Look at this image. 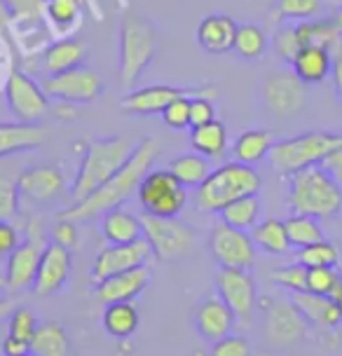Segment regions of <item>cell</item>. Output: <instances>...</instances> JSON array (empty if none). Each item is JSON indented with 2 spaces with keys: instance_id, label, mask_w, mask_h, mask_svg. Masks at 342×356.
Segmentation results:
<instances>
[{
  "instance_id": "obj_1",
  "label": "cell",
  "mask_w": 342,
  "mask_h": 356,
  "mask_svg": "<svg viewBox=\"0 0 342 356\" xmlns=\"http://www.w3.org/2000/svg\"><path fill=\"white\" fill-rule=\"evenodd\" d=\"M157 155H160V145H157L155 138H141V141L134 145L131 157L115 176L108 178L99 190H94L90 197H85L82 202H75L66 211H61L59 218H66L73 222L92 220V218H97V216L108 213L111 209L122 207L138 190L143 178L153 171Z\"/></svg>"
},
{
  "instance_id": "obj_2",
  "label": "cell",
  "mask_w": 342,
  "mask_h": 356,
  "mask_svg": "<svg viewBox=\"0 0 342 356\" xmlns=\"http://www.w3.org/2000/svg\"><path fill=\"white\" fill-rule=\"evenodd\" d=\"M131 152H134V145L122 136L92 138L85 145L80 169L73 178V188H71L73 204L75 202H82L85 197H90L94 190H99L108 178L115 176L131 157Z\"/></svg>"
},
{
  "instance_id": "obj_3",
  "label": "cell",
  "mask_w": 342,
  "mask_h": 356,
  "mask_svg": "<svg viewBox=\"0 0 342 356\" xmlns=\"http://www.w3.org/2000/svg\"><path fill=\"white\" fill-rule=\"evenodd\" d=\"M286 204L293 213L312 216V218H333L342 211V186L321 167L288 176Z\"/></svg>"
},
{
  "instance_id": "obj_4",
  "label": "cell",
  "mask_w": 342,
  "mask_h": 356,
  "mask_svg": "<svg viewBox=\"0 0 342 356\" xmlns=\"http://www.w3.org/2000/svg\"><path fill=\"white\" fill-rule=\"evenodd\" d=\"M157 52V29L148 17L129 10L120 22V82L134 87Z\"/></svg>"
},
{
  "instance_id": "obj_5",
  "label": "cell",
  "mask_w": 342,
  "mask_h": 356,
  "mask_svg": "<svg viewBox=\"0 0 342 356\" xmlns=\"http://www.w3.org/2000/svg\"><path fill=\"white\" fill-rule=\"evenodd\" d=\"M263 188V178L256 167L242 162H227L211 171V176L197 188V207L202 211L220 213L234 200L258 195Z\"/></svg>"
},
{
  "instance_id": "obj_6",
  "label": "cell",
  "mask_w": 342,
  "mask_h": 356,
  "mask_svg": "<svg viewBox=\"0 0 342 356\" xmlns=\"http://www.w3.org/2000/svg\"><path fill=\"white\" fill-rule=\"evenodd\" d=\"M342 143V134L333 131H305L298 136L282 138L272 145L268 160L270 167L282 176H293L309 167H319Z\"/></svg>"
},
{
  "instance_id": "obj_7",
  "label": "cell",
  "mask_w": 342,
  "mask_h": 356,
  "mask_svg": "<svg viewBox=\"0 0 342 356\" xmlns=\"http://www.w3.org/2000/svg\"><path fill=\"white\" fill-rule=\"evenodd\" d=\"M136 200L145 216L179 218L188 204V193L169 169H153L138 186Z\"/></svg>"
},
{
  "instance_id": "obj_8",
  "label": "cell",
  "mask_w": 342,
  "mask_h": 356,
  "mask_svg": "<svg viewBox=\"0 0 342 356\" xmlns=\"http://www.w3.org/2000/svg\"><path fill=\"white\" fill-rule=\"evenodd\" d=\"M143 239L150 244L157 260L186 258L197 246V232L179 218L143 216Z\"/></svg>"
},
{
  "instance_id": "obj_9",
  "label": "cell",
  "mask_w": 342,
  "mask_h": 356,
  "mask_svg": "<svg viewBox=\"0 0 342 356\" xmlns=\"http://www.w3.org/2000/svg\"><path fill=\"white\" fill-rule=\"evenodd\" d=\"M307 321L291 298L263 300V335L272 349H291L305 338Z\"/></svg>"
},
{
  "instance_id": "obj_10",
  "label": "cell",
  "mask_w": 342,
  "mask_h": 356,
  "mask_svg": "<svg viewBox=\"0 0 342 356\" xmlns=\"http://www.w3.org/2000/svg\"><path fill=\"white\" fill-rule=\"evenodd\" d=\"M47 249V239L42 232L40 220H33L26 230V237L22 239V244L8 256V270H5V286L8 291H26L33 289L38 265H40L42 253Z\"/></svg>"
},
{
  "instance_id": "obj_11",
  "label": "cell",
  "mask_w": 342,
  "mask_h": 356,
  "mask_svg": "<svg viewBox=\"0 0 342 356\" xmlns=\"http://www.w3.org/2000/svg\"><path fill=\"white\" fill-rule=\"evenodd\" d=\"M216 293L223 298L227 307L232 309L239 326L249 328L253 319H256V309H258V286H256V279L251 275V270L218 267Z\"/></svg>"
},
{
  "instance_id": "obj_12",
  "label": "cell",
  "mask_w": 342,
  "mask_h": 356,
  "mask_svg": "<svg viewBox=\"0 0 342 356\" xmlns=\"http://www.w3.org/2000/svg\"><path fill=\"white\" fill-rule=\"evenodd\" d=\"M3 92L10 113L19 122L38 124L49 113V97L42 89V82H35L28 73L10 71L5 78Z\"/></svg>"
},
{
  "instance_id": "obj_13",
  "label": "cell",
  "mask_w": 342,
  "mask_h": 356,
  "mask_svg": "<svg viewBox=\"0 0 342 356\" xmlns=\"http://www.w3.org/2000/svg\"><path fill=\"white\" fill-rule=\"evenodd\" d=\"M216 87L204 85V87H176V85H148V87H136L129 94H124L120 101V108L129 115H157L167 108L171 101L181 97H209L216 99Z\"/></svg>"
},
{
  "instance_id": "obj_14",
  "label": "cell",
  "mask_w": 342,
  "mask_h": 356,
  "mask_svg": "<svg viewBox=\"0 0 342 356\" xmlns=\"http://www.w3.org/2000/svg\"><path fill=\"white\" fill-rule=\"evenodd\" d=\"M209 251L218 267H232V270H251L258 258V249L251 234L234 230L220 220L209 232Z\"/></svg>"
},
{
  "instance_id": "obj_15",
  "label": "cell",
  "mask_w": 342,
  "mask_h": 356,
  "mask_svg": "<svg viewBox=\"0 0 342 356\" xmlns=\"http://www.w3.org/2000/svg\"><path fill=\"white\" fill-rule=\"evenodd\" d=\"M263 106L275 118H295L307 106V87L293 71H275L263 80Z\"/></svg>"
},
{
  "instance_id": "obj_16",
  "label": "cell",
  "mask_w": 342,
  "mask_h": 356,
  "mask_svg": "<svg viewBox=\"0 0 342 356\" xmlns=\"http://www.w3.org/2000/svg\"><path fill=\"white\" fill-rule=\"evenodd\" d=\"M42 89L49 99L63 101V104H90L104 92V82L92 68L78 66L71 71H63L56 75H47L42 80Z\"/></svg>"
},
{
  "instance_id": "obj_17",
  "label": "cell",
  "mask_w": 342,
  "mask_h": 356,
  "mask_svg": "<svg viewBox=\"0 0 342 356\" xmlns=\"http://www.w3.org/2000/svg\"><path fill=\"white\" fill-rule=\"evenodd\" d=\"M155 258L153 249L145 239L131 241V244H108L99 251V256L92 263V279L101 282L106 277L120 275V272L134 270V267L148 265V260Z\"/></svg>"
},
{
  "instance_id": "obj_18",
  "label": "cell",
  "mask_w": 342,
  "mask_h": 356,
  "mask_svg": "<svg viewBox=\"0 0 342 356\" xmlns=\"http://www.w3.org/2000/svg\"><path fill=\"white\" fill-rule=\"evenodd\" d=\"M17 188L22 200L31 204H47L66 190V174L54 164H35L24 169L17 178Z\"/></svg>"
},
{
  "instance_id": "obj_19",
  "label": "cell",
  "mask_w": 342,
  "mask_h": 356,
  "mask_svg": "<svg viewBox=\"0 0 342 356\" xmlns=\"http://www.w3.org/2000/svg\"><path fill=\"white\" fill-rule=\"evenodd\" d=\"M73 270V256L68 249H63L56 241H49L45 253L40 258V265H38V275L33 282V293L38 298H49L66 286L68 277H71Z\"/></svg>"
},
{
  "instance_id": "obj_20",
  "label": "cell",
  "mask_w": 342,
  "mask_h": 356,
  "mask_svg": "<svg viewBox=\"0 0 342 356\" xmlns=\"http://www.w3.org/2000/svg\"><path fill=\"white\" fill-rule=\"evenodd\" d=\"M150 284V267H134V270L120 272V275L106 277L97 282V298L104 305L113 302H134Z\"/></svg>"
},
{
  "instance_id": "obj_21",
  "label": "cell",
  "mask_w": 342,
  "mask_h": 356,
  "mask_svg": "<svg viewBox=\"0 0 342 356\" xmlns=\"http://www.w3.org/2000/svg\"><path fill=\"white\" fill-rule=\"evenodd\" d=\"M234 323H237V319H234L232 309L227 307L225 300L218 293L204 298V300L197 305L195 326H197V333L204 340H211V342L223 340L225 335L232 333Z\"/></svg>"
},
{
  "instance_id": "obj_22",
  "label": "cell",
  "mask_w": 342,
  "mask_h": 356,
  "mask_svg": "<svg viewBox=\"0 0 342 356\" xmlns=\"http://www.w3.org/2000/svg\"><path fill=\"white\" fill-rule=\"evenodd\" d=\"M291 71L305 87L321 85V82H326V78H331L333 52L326 47H316V44H305L291 63Z\"/></svg>"
},
{
  "instance_id": "obj_23",
  "label": "cell",
  "mask_w": 342,
  "mask_h": 356,
  "mask_svg": "<svg viewBox=\"0 0 342 356\" xmlns=\"http://www.w3.org/2000/svg\"><path fill=\"white\" fill-rule=\"evenodd\" d=\"M237 26L232 17L227 15H209L197 24V42L209 54H225L232 52L234 33Z\"/></svg>"
},
{
  "instance_id": "obj_24",
  "label": "cell",
  "mask_w": 342,
  "mask_h": 356,
  "mask_svg": "<svg viewBox=\"0 0 342 356\" xmlns=\"http://www.w3.org/2000/svg\"><path fill=\"white\" fill-rule=\"evenodd\" d=\"M87 59V47L78 38H56L42 52V68L47 75H56L82 66Z\"/></svg>"
},
{
  "instance_id": "obj_25",
  "label": "cell",
  "mask_w": 342,
  "mask_h": 356,
  "mask_svg": "<svg viewBox=\"0 0 342 356\" xmlns=\"http://www.w3.org/2000/svg\"><path fill=\"white\" fill-rule=\"evenodd\" d=\"M47 138L42 124L28 122H0V157L15 155V152L40 148Z\"/></svg>"
},
{
  "instance_id": "obj_26",
  "label": "cell",
  "mask_w": 342,
  "mask_h": 356,
  "mask_svg": "<svg viewBox=\"0 0 342 356\" xmlns=\"http://www.w3.org/2000/svg\"><path fill=\"white\" fill-rule=\"evenodd\" d=\"M291 300L300 309V314L305 316L307 323H314V326L321 328H338L342 323V312L333 298L302 291V293H291Z\"/></svg>"
},
{
  "instance_id": "obj_27",
  "label": "cell",
  "mask_w": 342,
  "mask_h": 356,
  "mask_svg": "<svg viewBox=\"0 0 342 356\" xmlns=\"http://www.w3.org/2000/svg\"><path fill=\"white\" fill-rule=\"evenodd\" d=\"M101 232L108 244H131V241L143 239V218L122 207L111 209L101 218Z\"/></svg>"
},
{
  "instance_id": "obj_28",
  "label": "cell",
  "mask_w": 342,
  "mask_h": 356,
  "mask_svg": "<svg viewBox=\"0 0 342 356\" xmlns=\"http://www.w3.org/2000/svg\"><path fill=\"white\" fill-rule=\"evenodd\" d=\"M275 134L268 129H249L244 134H239L232 143V155L234 162L249 164L256 167L258 162H263L270 155L272 145H275Z\"/></svg>"
},
{
  "instance_id": "obj_29",
  "label": "cell",
  "mask_w": 342,
  "mask_h": 356,
  "mask_svg": "<svg viewBox=\"0 0 342 356\" xmlns=\"http://www.w3.org/2000/svg\"><path fill=\"white\" fill-rule=\"evenodd\" d=\"M169 171L176 176V181L181 183L183 188H195L197 190L202 183L211 176V162L209 157L200 155V152H183V155H176L174 160L169 162Z\"/></svg>"
},
{
  "instance_id": "obj_30",
  "label": "cell",
  "mask_w": 342,
  "mask_h": 356,
  "mask_svg": "<svg viewBox=\"0 0 342 356\" xmlns=\"http://www.w3.org/2000/svg\"><path fill=\"white\" fill-rule=\"evenodd\" d=\"M249 234H251L253 244H256V249L263 253H270V256H286V253L293 249L286 234V225H284V220L279 218L261 220Z\"/></svg>"
},
{
  "instance_id": "obj_31",
  "label": "cell",
  "mask_w": 342,
  "mask_h": 356,
  "mask_svg": "<svg viewBox=\"0 0 342 356\" xmlns=\"http://www.w3.org/2000/svg\"><path fill=\"white\" fill-rule=\"evenodd\" d=\"M82 10H85V0H47L45 19L52 26V33L59 38H71L68 33L78 29L82 22Z\"/></svg>"
},
{
  "instance_id": "obj_32",
  "label": "cell",
  "mask_w": 342,
  "mask_h": 356,
  "mask_svg": "<svg viewBox=\"0 0 342 356\" xmlns=\"http://www.w3.org/2000/svg\"><path fill=\"white\" fill-rule=\"evenodd\" d=\"M31 354L33 356H73L71 338L63 330L61 323L45 321L38 326V333L31 342Z\"/></svg>"
},
{
  "instance_id": "obj_33",
  "label": "cell",
  "mask_w": 342,
  "mask_h": 356,
  "mask_svg": "<svg viewBox=\"0 0 342 356\" xmlns=\"http://www.w3.org/2000/svg\"><path fill=\"white\" fill-rule=\"evenodd\" d=\"M190 145H193L195 152L209 157V160H216V157H223L227 150V129L220 120H213V122H206L202 127H195L190 129Z\"/></svg>"
},
{
  "instance_id": "obj_34",
  "label": "cell",
  "mask_w": 342,
  "mask_h": 356,
  "mask_svg": "<svg viewBox=\"0 0 342 356\" xmlns=\"http://www.w3.org/2000/svg\"><path fill=\"white\" fill-rule=\"evenodd\" d=\"M261 211H263L261 197L249 195V197H242V200L230 202L218 216H220V222L234 227V230L251 232L253 227L261 222Z\"/></svg>"
},
{
  "instance_id": "obj_35",
  "label": "cell",
  "mask_w": 342,
  "mask_h": 356,
  "mask_svg": "<svg viewBox=\"0 0 342 356\" xmlns=\"http://www.w3.org/2000/svg\"><path fill=\"white\" fill-rule=\"evenodd\" d=\"M104 328L111 338H131L138 328V309L134 302H113L104 309Z\"/></svg>"
},
{
  "instance_id": "obj_36",
  "label": "cell",
  "mask_w": 342,
  "mask_h": 356,
  "mask_svg": "<svg viewBox=\"0 0 342 356\" xmlns=\"http://www.w3.org/2000/svg\"><path fill=\"white\" fill-rule=\"evenodd\" d=\"M295 26L302 47L305 44H316V47H326L333 52L342 44V35L335 29L333 19H309V22H298Z\"/></svg>"
},
{
  "instance_id": "obj_37",
  "label": "cell",
  "mask_w": 342,
  "mask_h": 356,
  "mask_svg": "<svg viewBox=\"0 0 342 356\" xmlns=\"http://www.w3.org/2000/svg\"><path fill=\"white\" fill-rule=\"evenodd\" d=\"M232 52L244 61H258L268 52V35L256 24H242L234 33Z\"/></svg>"
},
{
  "instance_id": "obj_38",
  "label": "cell",
  "mask_w": 342,
  "mask_h": 356,
  "mask_svg": "<svg viewBox=\"0 0 342 356\" xmlns=\"http://www.w3.org/2000/svg\"><path fill=\"white\" fill-rule=\"evenodd\" d=\"M284 225H286L291 246H295V249H305V246L324 239V230L319 225V218H312V216L293 213L284 220Z\"/></svg>"
},
{
  "instance_id": "obj_39",
  "label": "cell",
  "mask_w": 342,
  "mask_h": 356,
  "mask_svg": "<svg viewBox=\"0 0 342 356\" xmlns=\"http://www.w3.org/2000/svg\"><path fill=\"white\" fill-rule=\"evenodd\" d=\"M324 8V0H277L275 19L277 22H309Z\"/></svg>"
},
{
  "instance_id": "obj_40",
  "label": "cell",
  "mask_w": 342,
  "mask_h": 356,
  "mask_svg": "<svg viewBox=\"0 0 342 356\" xmlns=\"http://www.w3.org/2000/svg\"><path fill=\"white\" fill-rule=\"evenodd\" d=\"M295 256H298V263L305 265L307 270H312V267H335L340 260L338 246L331 244L328 239L309 244L305 249H298Z\"/></svg>"
},
{
  "instance_id": "obj_41",
  "label": "cell",
  "mask_w": 342,
  "mask_h": 356,
  "mask_svg": "<svg viewBox=\"0 0 342 356\" xmlns=\"http://www.w3.org/2000/svg\"><path fill=\"white\" fill-rule=\"evenodd\" d=\"M12 15V26H33L45 19L47 0H5Z\"/></svg>"
},
{
  "instance_id": "obj_42",
  "label": "cell",
  "mask_w": 342,
  "mask_h": 356,
  "mask_svg": "<svg viewBox=\"0 0 342 356\" xmlns=\"http://www.w3.org/2000/svg\"><path fill=\"white\" fill-rule=\"evenodd\" d=\"M38 326H40V321H38L33 312L26 307H15L12 314L8 316V335H12L15 340L26 342L28 347L35 338Z\"/></svg>"
},
{
  "instance_id": "obj_43",
  "label": "cell",
  "mask_w": 342,
  "mask_h": 356,
  "mask_svg": "<svg viewBox=\"0 0 342 356\" xmlns=\"http://www.w3.org/2000/svg\"><path fill=\"white\" fill-rule=\"evenodd\" d=\"M272 47H275V54L279 56L284 63H293V59L298 56V52L302 49L300 35H298V26L295 24H282L277 29L275 38H272Z\"/></svg>"
},
{
  "instance_id": "obj_44",
  "label": "cell",
  "mask_w": 342,
  "mask_h": 356,
  "mask_svg": "<svg viewBox=\"0 0 342 356\" xmlns=\"http://www.w3.org/2000/svg\"><path fill=\"white\" fill-rule=\"evenodd\" d=\"M340 284L342 277L335 272V267H312V270H307V293L333 298Z\"/></svg>"
},
{
  "instance_id": "obj_45",
  "label": "cell",
  "mask_w": 342,
  "mask_h": 356,
  "mask_svg": "<svg viewBox=\"0 0 342 356\" xmlns=\"http://www.w3.org/2000/svg\"><path fill=\"white\" fill-rule=\"evenodd\" d=\"M272 282L279 289L288 291V293H302V291H307V267L300 265L298 260L293 265L277 267L275 275H272Z\"/></svg>"
},
{
  "instance_id": "obj_46",
  "label": "cell",
  "mask_w": 342,
  "mask_h": 356,
  "mask_svg": "<svg viewBox=\"0 0 342 356\" xmlns=\"http://www.w3.org/2000/svg\"><path fill=\"white\" fill-rule=\"evenodd\" d=\"M190 99L193 97H181L162 111V120L169 129H190Z\"/></svg>"
},
{
  "instance_id": "obj_47",
  "label": "cell",
  "mask_w": 342,
  "mask_h": 356,
  "mask_svg": "<svg viewBox=\"0 0 342 356\" xmlns=\"http://www.w3.org/2000/svg\"><path fill=\"white\" fill-rule=\"evenodd\" d=\"M19 202H22V195H19L17 181L0 176V220H10L12 216H17Z\"/></svg>"
},
{
  "instance_id": "obj_48",
  "label": "cell",
  "mask_w": 342,
  "mask_h": 356,
  "mask_svg": "<svg viewBox=\"0 0 342 356\" xmlns=\"http://www.w3.org/2000/svg\"><path fill=\"white\" fill-rule=\"evenodd\" d=\"M209 356H253L251 342L244 335H225L223 340L213 342Z\"/></svg>"
},
{
  "instance_id": "obj_49",
  "label": "cell",
  "mask_w": 342,
  "mask_h": 356,
  "mask_svg": "<svg viewBox=\"0 0 342 356\" xmlns=\"http://www.w3.org/2000/svg\"><path fill=\"white\" fill-rule=\"evenodd\" d=\"M216 120V108H213V99L209 97H193L190 99V129L202 127L206 122Z\"/></svg>"
},
{
  "instance_id": "obj_50",
  "label": "cell",
  "mask_w": 342,
  "mask_h": 356,
  "mask_svg": "<svg viewBox=\"0 0 342 356\" xmlns=\"http://www.w3.org/2000/svg\"><path fill=\"white\" fill-rule=\"evenodd\" d=\"M52 241L61 244L63 249H75L78 246V227H75L73 220H66V218H59L52 230Z\"/></svg>"
},
{
  "instance_id": "obj_51",
  "label": "cell",
  "mask_w": 342,
  "mask_h": 356,
  "mask_svg": "<svg viewBox=\"0 0 342 356\" xmlns=\"http://www.w3.org/2000/svg\"><path fill=\"white\" fill-rule=\"evenodd\" d=\"M22 244V234L10 220H0V258H8Z\"/></svg>"
},
{
  "instance_id": "obj_52",
  "label": "cell",
  "mask_w": 342,
  "mask_h": 356,
  "mask_svg": "<svg viewBox=\"0 0 342 356\" xmlns=\"http://www.w3.org/2000/svg\"><path fill=\"white\" fill-rule=\"evenodd\" d=\"M321 167H324L328 174H331L335 181H338L340 186H342V143L331 152V155L326 157L324 162H321Z\"/></svg>"
},
{
  "instance_id": "obj_53",
  "label": "cell",
  "mask_w": 342,
  "mask_h": 356,
  "mask_svg": "<svg viewBox=\"0 0 342 356\" xmlns=\"http://www.w3.org/2000/svg\"><path fill=\"white\" fill-rule=\"evenodd\" d=\"M331 78H333V87H335V97L342 104V44L338 49H333V71H331Z\"/></svg>"
},
{
  "instance_id": "obj_54",
  "label": "cell",
  "mask_w": 342,
  "mask_h": 356,
  "mask_svg": "<svg viewBox=\"0 0 342 356\" xmlns=\"http://www.w3.org/2000/svg\"><path fill=\"white\" fill-rule=\"evenodd\" d=\"M31 347L26 345V342L22 340H15L12 335H5L3 340V356H19V354H28Z\"/></svg>"
},
{
  "instance_id": "obj_55",
  "label": "cell",
  "mask_w": 342,
  "mask_h": 356,
  "mask_svg": "<svg viewBox=\"0 0 342 356\" xmlns=\"http://www.w3.org/2000/svg\"><path fill=\"white\" fill-rule=\"evenodd\" d=\"M12 29V15L5 0H0V38L8 35V31Z\"/></svg>"
},
{
  "instance_id": "obj_56",
  "label": "cell",
  "mask_w": 342,
  "mask_h": 356,
  "mask_svg": "<svg viewBox=\"0 0 342 356\" xmlns=\"http://www.w3.org/2000/svg\"><path fill=\"white\" fill-rule=\"evenodd\" d=\"M54 115L61 120V122H66V120L75 118V108L73 104H63V101H59V104L54 106Z\"/></svg>"
},
{
  "instance_id": "obj_57",
  "label": "cell",
  "mask_w": 342,
  "mask_h": 356,
  "mask_svg": "<svg viewBox=\"0 0 342 356\" xmlns=\"http://www.w3.org/2000/svg\"><path fill=\"white\" fill-rule=\"evenodd\" d=\"M15 307H17L15 300H8V298H3V300H0V323L8 321V316L12 314V309H15Z\"/></svg>"
},
{
  "instance_id": "obj_58",
  "label": "cell",
  "mask_w": 342,
  "mask_h": 356,
  "mask_svg": "<svg viewBox=\"0 0 342 356\" xmlns=\"http://www.w3.org/2000/svg\"><path fill=\"white\" fill-rule=\"evenodd\" d=\"M333 19V24H335V29H338V33L342 35V5L338 10H335V15L331 17Z\"/></svg>"
},
{
  "instance_id": "obj_59",
  "label": "cell",
  "mask_w": 342,
  "mask_h": 356,
  "mask_svg": "<svg viewBox=\"0 0 342 356\" xmlns=\"http://www.w3.org/2000/svg\"><path fill=\"white\" fill-rule=\"evenodd\" d=\"M333 300L338 302V307H340V312H342V284L335 289V293H333Z\"/></svg>"
},
{
  "instance_id": "obj_60",
  "label": "cell",
  "mask_w": 342,
  "mask_h": 356,
  "mask_svg": "<svg viewBox=\"0 0 342 356\" xmlns=\"http://www.w3.org/2000/svg\"><path fill=\"white\" fill-rule=\"evenodd\" d=\"M19 356H33V354H31V352H28V354H19Z\"/></svg>"
}]
</instances>
